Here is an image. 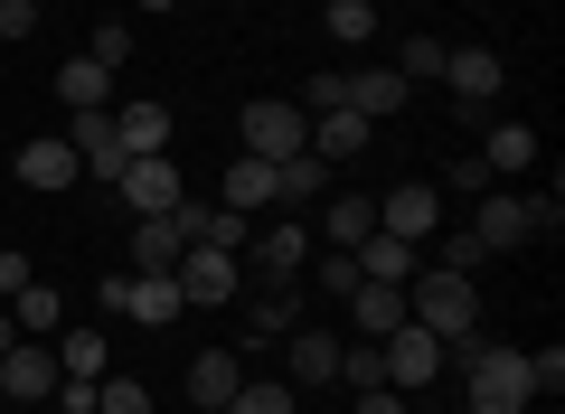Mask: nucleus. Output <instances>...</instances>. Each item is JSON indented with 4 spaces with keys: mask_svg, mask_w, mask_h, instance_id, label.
I'll list each match as a JSON object with an SVG mask.
<instances>
[{
    "mask_svg": "<svg viewBox=\"0 0 565 414\" xmlns=\"http://www.w3.org/2000/svg\"><path fill=\"white\" fill-rule=\"evenodd\" d=\"M189 414H226V405H189Z\"/></svg>",
    "mask_w": 565,
    "mask_h": 414,
    "instance_id": "09e8293b",
    "label": "nucleus"
},
{
    "mask_svg": "<svg viewBox=\"0 0 565 414\" xmlns=\"http://www.w3.org/2000/svg\"><path fill=\"white\" fill-rule=\"evenodd\" d=\"M396 76L405 85H444V39H424V29H415V39H396Z\"/></svg>",
    "mask_w": 565,
    "mask_h": 414,
    "instance_id": "72a5a7b5",
    "label": "nucleus"
},
{
    "mask_svg": "<svg viewBox=\"0 0 565 414\" xmlns=\"http://www.w3.org/2000/svg\"><path fill=\"white\" fill-rule=\"evenodd\" d=\"M471 236H481L490 255L527 245V236H537V198H519V189H481V208H471Z\"/></svg>",
    "mask_w": 565,
    "mask_h": 414,
    "instance_id": "6e6552de",
    "label": "nucleus"
},
{
    "mask_svg": "<svg viewBox=\"0 0 565 414\" xmlns=\"http://www.w3.org/2000/svg\"><path fill=\"white\" fill-rule=\"evenodd\" d=\"M20 283H39V274H29V255L10 245V255H0V293H20Z\"/></svg>",
    "mask_w": 565,
    "mask_h": 414,
    "instance_id": "a18cd8bd",
    "label": "nucleus"
},
{
    "mask_svg": "<svg viewBox=\"0 0 565 414\" xmlns=\"http://www.w3.org/2000/svg\"><path fill=\"white\" fill-rule=\"evenodd\" d=\"M377 358H386V386H396V395H415V386H434V376H444V339L415 330V320H396V330L377 339Z\"/></svg>",
    "mask_w": 565,
    "mask_h": 414,
    "instance_id": "423d86ee",
    "label": "nucleus"
},
{
    "mask_svg": "<svg viewBox=\"0 0 565 414\" xmlns=\"http://www.w3.org/2000/svg\"><path fill=\"white\" fill-rule=\"evenodd\" d=\"M359 414H405V395L396 386H359Z\"/></svg>",
    "mask_w": 565,
    "mask_h": 414,
    "instance_id": "c03bdc74",
    "label": "nucleus"
},
{
    "mask_svg": "<svg viewBox=\"0 0 565 414\" xmlns=\"http://www.w3.org/2000/svg\"><path fill=\"white\" fill-rule=\"evenodd\" d=\"M114 141H122L132 160L170 151V104H114Z\"/></svg>",
    "mask_w": 565,
    "mask_h": 414,
    "instance_id": "4be33fe9",
    "label": "nucleus"
},
{
    "mask_svg": "<svg viewBox=\"0 0 565 414\" xmlns=\"http://www.w3.org/2000/svg\"><path fill=\"white\" fill-rule=\"evenodd\" d=\"M340 104H349V66H330V76H311V104H302V114H340Z\"/></svg>",
    "mask_w": 565,
    "mask_h": 414,
    "instance_id": "e433bc0d",
    "label": "nucleus"
},
{
    "mask_svg": "<svg viewBox=\"0 0 565 414\" xmlns=\"http://www.w3.org/2000/svg\"><path fill=\"white\" fill-rule=\"evenodd\" d=\"M10 339H20V320H10V311H0V358H10Z\"/></svg>",
    "mask_w": 565,
    "mask_h": 414,
    "instance_id": "49530a36",
    "label": "nucleus"
},
{
    "mask_svg": "<svg viewBox=\"0 0 565 414\" xmlns=\"http://www.w3.org/2000/svg\"><path fill=\"white\" fill-rule=\"evenodd\" d=\"M95 386H104V376H57L47 405H57V414H95Z\"/></svg>",
    "mask_w": 565,
    "mask_h": 414,
    "instance_id": "4c0bfd02",
    "label": "nucleus"
},
{
    "mask_svg": "<svg viewBox=\"0 0 565 414\" xmlns=\"http://www.w3.org/2000/svg\"><path fill=\"white\" fill-rule=\"evenodd\" d=\"M122 208H132V217H170V208H180V160L170 151H151V160H122Z\"/></svg>",
    "mask_w": 565,
    "mask_h": 414,
    "instance_id": "1a4fd4ad",
    "label": "nucleus"
},
{
    "mask_svg": "<svg viewBox=\"0 0 565 414\" xmlns=\"http://www.w3.org/2000/svg\"><path fill=\"white\" fill-rule=\"evenodd\" d=\"M292 405H302V386H282V376H245L226 395V414H292Z\"/></svg>",
    "mask_w": 565,
    "mask_h": 414,
    "instance_id": "2f4dec72",
    "label": "nucleus"
},
{
    "mask_svg": "<svg viewBox=\"0 0 565 414\" xmlns=\"http://www.w3.org/2000/svg\"><path fill=\"white\" fill-rule=\"evenodd\" d=\"M340 349H349L340 330H321V320H302V330L282 339V368H292L282 386H340Z\"/></svg>",
    "mask_w": 565,
    "mask_h": 414,
    "instance_id": "9b49d317",
    "label": "nucleus"
},
{
    "mask_svg": "<svg viewBox=\"0 0 565 414\" xmlns=\"http://www.w3.org/2000/svg\"><path fill=\"white\" fill-rule=\"evenodd\" d=\"M321 179H330V160H321V151L274 160V208H311V198H321Z\"/></svg>",
    "mask_w": 565,
    "mask_h": 414,
    "instance_id": "a878e982",
    "label": "nucleus"
},
{
    "mask_svg": "<svg viewBox=\"0 0 565 414\" xmlns=\"http://www.w3.org/2000/svg\"><path fill=\"white\" fill-rule=\"evenodd\" d=\"M321 236L340 245V255H349L359 236H377V198H321Z\"/></svg>",
    "mask_w": 565,
    "mask_h": 414,
    "instance_id": "cd10ccee",
    "label": "nucleus"
},
{
    "mask_svg": "<svg viewBox=\"0 0 565 414\" xmlns=\"http://www.w3.org/2000/svg\"><path fill=\"white\" fill-rule=\"evenodd\" d=\"M39 29V0H0V39H29Z\"/></svg>",
    "mask_w": 565,
    "mask_h": 414,
    "instance_id": "37998d69",
    "label": "nucleus"
},
{
    "mask_svg": "<svg viewBox=\"0 0 565 414\" xmlns=\"http://www.w3.org/2000/svg\"><path fill=\"white\" fill-rule=\"evenodd\" d=\"M245 386V349H199L189 358V405H226Z\"/></svg>",
    "mask_w": 565,
    "mask_h": 414,
    "instance_id": "412c9836",
    "label": "nucleus"
},
{
    "mask_svg": "<svg viewBox=\"0 0 565 414\" xmlns=\"http://www.w3.org/2000/svg\"><path fill=\"white\" fill-rule=\"evenodd\" d=\"M349 320H359V339H386L405 320V283H359L349 293Z\"/></svg>",
    "mask_w": 565,
    "mask_h": 414,
    "instance_id": "b1692460",
    "label": "nucleus"
},
{
    "mask_svg": "<svg viewBox=\"0 0 565 414\" xmlns=\"http://www.w3.org/2000/svg\"><path fill=\"white\" fill-rule=\"evenodd\" d=\"M424 245H434V264H444V274H471V264L490 255V245L471 236V217H462V226H434V236H424Z\"/></svg>",
    "mask_w": 565,
    "mask_h": 414,
    "instance_id": "f704fd0d",
    "label": "nucleus"
},
{
    "mask_svg": "<svg viewBox=\"0 0 565 414\" xmlns=\"http://www.w3.org/2000/svg\"><path fill=\"white\" fill-rule=\"evenodd\" d=\"M444 85H452V104H500L509 57H490V47H444Z\"/></svg>",
    "mask_w": 565,
    "mask_h": 414,
    "instance_id": "ddd939ff",
    "label": "nucleus"
},
{
    "mask_svg": "<svg viewBox=\"0 0 565 414\" xmlns=\"http://www.w3.org/2000/svg\"><path fill=\"white\" fill-rule=\"evenodd\" d=\"M367 132H377V123H359L349 104H340V114H311V151H321V160H359Z\"/></svg>",
    "mask_w": 565,
    "mask_h": 414,
    "instance_id": "bb28decb",
    "label": "nucleus"
},
{
    "mask_svg": "<svg viewBox=\"0 0 565 414\" xmlns=\"http://www.w3.org/2000/svg\"><path fill=\"white\" fill-rule=\"evenodd\" d=\"M57 104L66 114H114V66L104 57H66L57 66Z\"/></svg>",
    "mask_w": 565,
    "mask_h": 414,
    "instance_id": "dca6fc26",
    "label": "nucleus"
},
{
    "mask_svg": "<svg viewBox=\"0 0 565 414\" xmlns=\"http://www.w3.org/2000/svg\"><path fill=\"white\" fill-rule=\"evenodd\" d=\"M95 414H151V386H141V376H104V386H95Z\"/></svg>",
    "mask_w": 565,
    "mask_h": 414,
    "instance_id": "c9c22d12",
    "label": "nucleus"
},
{
    "mask_svg": "<svg viewBox=\"0 0 565 414\" xmlns=\"http://www.w3.org/2000/svg\"><path fill=\"white\" fill-rule=\"evenodd\" d=\"M132 10H170V0H132Z\"/></svg>",
    "mask_w": 565,
    "mask_h": 414,
    "instance_id": "de8ad7c7",
    "label": "nucleus"
},
{
    "mask_svg": "<svg viewBox=\"0 0 565 414\" xmlns=\"http://www.w3.org/2000/svg\"><path fill=\"white\" fill-rule=\"evenodd\" d=\"M57 339H10V358H0V395L10 405H47L57 395Z\"/></svg>",
    "mask_w": 565,
    "mask_h": 414,
    "instance_id": "0eeeda50",
    "label": "nucleus"
},
{
    "mask_svg": "<svg viewBox=\"0 0 565 414\" xmlns=\"http://www.w3.org/2000/svg\"><path fill=\"white\" fill-rule=\"evenodd\" d=\"M170 226H180V245H217V255H245V217L236 208H170Z\"/></svg>",
    "mask_w": 565,
    "mask_h": 414,
    "instance_id": "f3484780",
    "label": "nucleus"
},
{
    "mask_svg": "<svg viewBox=\"0 0 565 414\" xmlns=\"http://www.w3.org/2000/svg\"><path fill=\"white\" fill-rule=\"evenodd\" d=\"M236 132H245V160H292V151H311V114H302V104H282V95H255Z\"/></svg>",
    "mask_w": 565,
    "mask_h": 414,
    "instance_id": "7ed1b4c3",
    "label": "nucleus"
},
{
    "mask_svg": "<svg viewBox=\"0 0 565 414\" xmlns=\"http://www.w3.org/2000/svg\"><path fill=\"white\" fill-rule=\"evenodd\" d=\"M66 141H76V160L104 179V189H114V179H122V160H132V151L114 141V114H76V123H66Z\"/></svg>",
    "mask_w": 565,
    "mask_h": 414,
    "instance_id": "a211bd4d",
    "label": "nucleus"
},
{
    "mask_svg": "<svg viewBox=\"0 0 565 414\" xmlns=\"http://www.w3.org/2000/svg\"><path fill=\"white\" fill-rule=\"evenodd\" d=\"M321 29H330L340 47H367V39H377V0H330Z\"/></svg>",
    "mask_w": 565,
    "mask_h": 414,
    "instance_id": "473e14b6",
    "label": "nucleus"
},
{
    "mask_svg": "<svg viewBox=\"0 0 565 414\" xmlns=\"http://www.w3.org/2000/svg\"><path fill=\"white\" fill-rule=\"evenodd\" d=\"M57 368H66V376H114V349H104V330H57Z\"/></svg>",
    "mask_w": 565,
    "mask_h": 414,
    "instance_id": "7c9ffc66",
    "label": "nucleus"
},
{
    "mask_svg": "<svg viewBox=\"0 0 565 414\" xmlns=\"http://www.w3.org/2000/svg\"><path fill=\"white\" fill-rule=\"evenodd\" d=\"M349 264H359V283H415L424 274V245H405V236H386V226H377V236L349 245Z\"/></svg>",
    "mask_w": 565,
    "mask_h": 414,
    "instance_id": "4468645a",
    "label": "nucleus"
},
{
    "mask_svg": "<svg viewBox=\"0 0 565 414\" xmlns=\"http://www.w3.org/2000/svg\"><path fill=\"white\" fill-rule=\"evenodd\" d=\"M405 320H415V330H434V339L452 349V339L481 330V283H471V274H444V264H424V274L405 283Z\"/></svg>",
    "mask_w": 565,
    "mask_h": 414,
    "instance_id": "f03ea898",
    "label": "nucleus"
},
{
    "mask_svg": "<svg viewBox=\"0 0 565 414\" xmlns=\"http://www.w3.org/2000/svg\"><path fill=\"white\" fill-rule=\"evenodd\" d=\"M481 160H490V179H509V170H527V160H537V132H527V123H490V141H481Z\"/></svg>",
    "mask_w": 565,
    "mask_h": 414,
    "instance_id": "c756f323",
    "label": "nucleus"
},
{
    "mask_svg": "<svg viewBox=\"0 0 565 414\" xmlns=\"http://www.w3.org/2000/svg\"><path fill=\"white\" fill-rule=\"evenodd\" d=\"M302 264H311V236H302L292 217H274V226L255 236V274H264V283H292Z\"/></svg>",
    "mask_w": 565,
    "mask_h": 414,
    "instance_id": "aec40b11",
    "label": "nucleus"
},
{
    "mask_svg": "<svg viewBox=\"0 0 565 414\" xmlns=\"http://www.w3.org/2000/svg\"><path fill=\"white\" fill-rule=\"evenodd\" d=\"M527 386L556 395V386H565V349H527Z\"/></svg>",
    "mask_w": 565,
    "mask_h": 414,
    "instance_id": "58836bf2",
    "label": "nucleus"
},
{
    "mask_svg": "<svg viewBox=\"0 0 565 414\" xmlns=\"http://www.w3.org/2000/svg\"><path fill=\"white\" fill-rule=\"evenodd\" d=\"M311 10H330V0H311Z\"/></svg>",
    "mask_w": 565,
    "mask_h": 414,
    "instance_id": "8fccbe9b",
    "label": "nucleus"
},
{
    "mask_svg": "<svg viewBox=\"0 0 565 414\" xmlns=\"http://www.w3.org/2000/svg\"><path fill=\"white\" fill-rule=\"evenodd\" d=\"M95 311H122V320H141V330H170L189 301H180L170 274H122V283H95Z\"/></svg>",
    "mask_w": 565,
    "mask_h": 414,
    "instance_id": "20e7f679",
    "label": "nucleus"
},
{
    "mask_svg": "<svg viewBox=\"0 0 565 414\" xmlns=\"http://www.w3.org/2000/svg\"><path fill=\"white\" fill-rule=\"evenodd\" d=\"M452 358H462L471 376V414H527L537 405V386H527V349H509V339H452Z\"/></svg>",
    "mask_w": 565,
    "mask_h": 414,
    "instance_id": "f257e3e1",
    "label": "nucleus"
},
{
    "mask_svg": "<svg viewBox=\"0 0 565 414\" xmlns=\"http://www.w3.org/2000/svg\"><path fill=\"white\" fill-rule=\"evenodd\" d=\"M170 283H180L189 311H217V301H236V293H245V264H236V255H217V245H189V255L170 264Z\"/></svg>",
    "mask_w": 565,
    "mask_h": 414,
    "instance_id": "39448f33",
    "label": "nucleus"
},
{
    "mask_svg": "<svg viewBox=\"0 0 565 414\" xmlns=\"http://www.w3.org/2000/svg\"><path fill=\"white\" fill-rule=\"evenodd\" d=\"M10 320H20V339H57V330H66L57 283H20V293H10Z\"/></svg>",
    "mask_w": 565,
    "mask_h": 414,
    "instance_id": "5701e85b",
    "label": "nucleus"
},
{
    "mask_svg": "<svg viewBox=\"0 0 565 414\" xmlns=\"http://www.w3.org/2000/svg\"><path fill=\"white\" fill-rule=\"evenodd\" d=\"M76 179H85V160H76V141H66V132H29L20 141V189L57 198V189H76Z\"/></svg>",
    "mask_w": 565,
    "mask_h": 414,
    "instance_id": "9d476101",
    "label": "nucleus"
},
{
    "mask_svg": "<svg viewBox=\"0 0 565 414\" xmlns=\"http://www.w3.org/2000/svg\"><path fill=\"white\" fill-rule=\"evenodd\" d=\"M292 330H302V293L292 283H264L255 311H245V349H282Z\"/></svg>",
    "mask_w": 565,
    "mask_h": 414,
    "instance_id": "2eb2a0df",
    "label": "nucleus"
},
{
    "mask_svg": "<svg viewBox=\"0 0 565 414\" xmlns=\"http://www.w3.org/2000/svg\"><path fill=\"white\" fill-rule=\"evenodd\" d=\"M180 255H189V245H180V226H170V217H141L132 226V274H170Z\"/></svg>",
    "mask_w": 565,
    "mask_h": 414,
    "instance_id": "c85d7f7f",
    "label": "nucleus"
},
{
    "mask_svg": "<svg viewBox=\"0 0 565 414\" xmlns=\"http://www.w3.org/2000/svg\"><path fill=\"white\" fill-rule=\"evenodd\" d=\"M85 57H104V66H122V57H132V29H122V20H104V29H95V47H85Z\"/></svg>",
    "mask_w": 565,
    "mask_h": 414,
    "instance_id": "ea45409f",
    "label": "nucleus"
},
{
    "mask_svg": "<svg viewBox=\"0 0 565 414\" xmlns=\"http://www.w3.org/2000/svg\"><path fill=\"white\" fill-rule=\"evenodd\" d=\"M452 189L481 198V189H500V179H490V160H481V151H462V160H452Z\"/></svg>",
    "mask_w": 565,
    "mask_h": 414,
    "instance_id": "a19ab883",
    "label": "nucleus"
},
{
    "mask_svg": "<svg viewBox=\"0 0 565 414\" xmlns=\"http://www.w3.org/2000/svg\"><path fill=\"white\" fill-rule=\"evenodd\" d=\"M349 114H359V123L405 114V76H396V66H349Z\"/></svg>",
    "mask_w": 565,
    "mask_h": 414,
    "instance_id": "6ab92c4d",
    "label": "nucleus"
},
{
    "mask_svg": "<svg viewBox=\"0 0 565 414\" xmlns=\"http://www.w3.org/2000/svg\"><path fill=\"white\" fill-rule=\"evenodd\" d=\"M217 208H236V217H245V208H274V160H226V189H217Z\"/></svg>",
    "mask_w": 565,
    "mask_h": 414,
    "instance_id": "393cba45",
    "label": "nucleus"
},
{
    "mask_svg": "<svg viewBox=\"0 0 565 414\" xmlns=\"http://www.w3.org/2000/svg\"><path fill=\"white\" fill-rule=\"evenodd\" d=\"M321 293H340V301H349V293H359V264H349V255H340V245H330V255H321Z\"/></svg>",
    "mask_w": 565,
    "mask_h": 414,
    "instance_id": "79ce46f5",
    "label": "nucleus"
},
{
    "mask_svg": "<svg viewBox=\"0 0 565 414\" xmlns=\"http://www.w3.org/2000/svg\"><path fill=\"white\" fill-rule=\"evenodd\" d=\"M377 226H386V236H405V245H424L434 226H444V189H434V179H405L396 198H377Z\"/></svg>",
    "mask_w": 565,
    "mask_h": 414,
    "instance_id": "f8f14e48",
    "label": "nucleus"
}]
</instances>
